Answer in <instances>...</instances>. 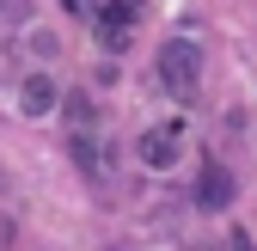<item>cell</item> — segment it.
<instances>
[{
	"label": "cell",
	"instance_id": "cell-1",
	"mask_svg": "<svg viewBox=\"0 0 257 251\" xmlns=\"http://www.w3.org/2000/svg\"><path fill=\"white\" fill-rule=\"evenodd\" d=\"M159 86H166L178 104H202V49L190 37H172L159 49Z\"/></svg>",
	"mask_w": 257,
	"mask_h": 251
},
{
	"label": "cell",
	"instance_id": "cell-2",
	"mask_svg": "<svg viewBox=\"0 0 257 251\" xmlns=\"http://www.w3.org/2000/svg\"><path fill=\"white\" fill-rule=\"evenodd\" d=\"M68 147H74V166H80L92 184H98V190H110V178H116V147H110L98 129H92V122H80Z\"/></svg>",
	"mask_w": 257,
	"mask_h": 251
},
{
	"label": "cell",
	"instance_id": "cell-3",
	"mask_svg": "<svg viewBox=\"0 0 257 251\" xmlns=\"http://www.w3.org/2000/svg\"><path fill=\"white\" fill-rule=\"evenodd\" d=\"M178 153H184L178 122H159V129H147V135L135 141V160H141L147 172H172V166H178Z\"/></svg>",
	"mask_w": 257,
	"mask_h": 251
},
{
	"label": "cell",
	"instance_id": "cell-4",
	"mask_svg": "<svg viewBox=\"0 0 257 251\" xmlns=\"http://www.w3.org/2000/svg\"><path fill=\"white\" fill-rule=\"evenodd\" d=\"M196 208L202 214H227L233 208V172L220 166V160H208L202 178H196Z\"/></svg>",
	"mask_w": 257,
	"mask_h": 251
},
{
	"label": "cell",
	"instance_id": "cell-5",
	"mask_svg": "<svg viewBox=\"0 0 257 251\" xmlns=\"http://www.w3.org/2000/svg\"><path fill=\"white\" fill-rule=\"evenodd\" d=\"M55 98H61V92H55L49 74H25V86H19V110H25V116H49Z\"/></svg>",
	"mask_w": 257,
	"mask_h": 251
},
{
	"label": "cell",
	"instance_id": "cell-6",
	"mask_svg": "<svg viewBox=\"0 0 257 251\" xmlns=\"http://www.w3.org/2000/svg\"><path fill=\"white\" fill-rule=\"evenodd\" d=\"M55 104H61V98H55ZM61 110H68V122H74V129H80V122H98V104H92L86 92H68V104H61Z\"/></svg>",
	"mask_w": 257,
	"mask_h": 251
},
{
	"label": "cell",
	"instance_id": "cell-7",
	"mask_svg": "<svg viewBox=\"0 0 257 251\" xmlns=\"http://www.w3.org/2000/svg\"><path fill=\"white\" fill-rule=\"evenodd\" d=\"M19 49H31V55H37V61H49V55H55L61 43L49 37V31H31V37H19Z\"/></svg>",
	"mask_w": 257,
	"mask_h": 251
},
{
	"label": "cell",
	"instance_id": "cell-8",
	"mask_svg": "<svg viewBox=\"0 0 257 251\" xmlns=\"http://www.w3.org/2000/svg\"><path fill=\"white\" fill-rule=\"evenodd\" d=\"M31 13V0H0V25H19Z\"/></svg>",
	"mask_w": 257,
	"mask_h": 251
},
{
	"label": "cell",
	"instance_id": "cell-9",
	"mask_svg": "<svg viewBox=\"0 0 257 251\" xmlns=\"http://www.w3.org/2000/svg\"><path fill=\"white\" fill-rule=\"evenodd\" d=\"M92 7L98 0H61V13H74V19H92Z\"/></svg>",
	"mask_w": 257,
	"mask_h": 251
}]
</instances>
